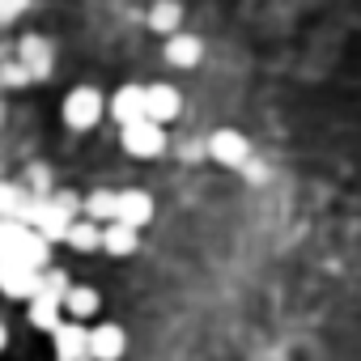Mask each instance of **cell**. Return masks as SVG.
Returning a JSON list of instances; mask_svg holds the SVG:
<instances>
[{"label": "cell", "mask_w": 361, "mask_h": 361, "mask_svg": "<svg viewBox=\"0 0 361 361\" xmlns=\"http://www.w3.org/2000/svg\"><path fill=\"white\" fill-rule=\"evenodd\" d=\"M90 353H94V361H123V353H128L123 323H94L90 327Z\"/></svg>", "instance_id": "9"}, {"label": "cell", "mask_w": 361, "mask_h": 361, "mask_svg": "<svg viewBox=\"0 0 361 361\" xmlns=\"http://www.w3.org/2000/svg\"><path fill=\"white\" fill-rule=\"evenodd\" d=\"M106 111H111V98H102L98 85H73L60 102V119L68 132H94Z\"/></svg>", "instance_id": "2"}, {"label": "cell", "mask_w": 361, "mask_h": 361, "mask_svg": "<svg viewBox=\"0 0 361 361\" xmlns=\"http://www.w3.org/2000/svg\"><path fill=\"white\" fill-rule=\"evenodd\" d=\"M39 281H43L39 268H26V264H18V259H0V293H5V298L30 302L35 289H39Z\"/></svg>", "instance_id": "6"}, {"label": "cell", "mask_w": 361, "mask_h": 361, "mask_svg": "<svg viewBox=\"0 0 361 361\" xmlns=\"http://www.w3.org/2000/svg\"><path fill=\"white\" fill-rule=\"evenodd\" d=\"M64 247H68V251H77V255H94V251H102V221H94V217H85V213H81V217L68 226Z\"/></svg>", "instance_id": "13"}, {"label": "cell", "mask_w": 361, "mask_h": 361, "mask_svg": "<svg viewBox=\"0 0 361 361\" xmlns=\"http://www.w3.org/2000/svg\"><path fill=\"white\" fill-rule=\"evenodd\" d=\"M26 9H30V0H0V26L13 22V18H22Z\"/></svg>", "instance_id": "18"}, {"label": "cell", "mask_w": 361, "mask_h": 361, "mask_svg": "<svg viewBox=\"0 0 361 361\" xmlns=\"http://www.w3.org/2000/svg\"><path fill=\"white\" fill-rule=\"evenodd\" d=\"M26 204H30V192L13 178H0V217H22Z\"/></svg>", "instance_id": "17"}, {"label": "cell", "mask_w": 361, "mask_h": 361, "mask_svg": "<svg viewBox=\"0 0 361 361\" xmlns=\"http://www.w3.org/2000/svg\"><path fill=\"white\" fill-rule=\"evenodd\" d=\"M111 119L123 128V123H136V119H149V98H145V85L140 81H128L111 94Z\"/></svg>", "instance_id": "8"}, {"label": "cell", "mask_w": 361, "mask_h": 361, "mask_svg": "<svg viewBox=\"0 0 361 361\" xmlns=\"http://www.w3.org/2000/svg\"><path fill=\"white\" fill-rule=\"evenodd\" d=\"M68 272L64 268H43V281H39V289H35V298L26 302V319H30V327H39V331H56V323H60V310H64V298H68Z\"/></svg>", "instance_id": "1"}, {"label": "cell", "mask_w": 361, "mask_h": 361, "mask_svg": "<svg viewBox=\"0 0 361 361\" xmlns=\"http://www.w3.org/2000/svg\"><path fill=\"white\" fill-rule=\"evenodd\" d=\"M119 145H123L128 157H136V161H153V157L166 153V123H157V119L123 123V128H119Z\"/></svg>", "instance_id": "3"}, {"label": "cell", "mask_w": 361, "mask_h": 361, "mask_svg": "<svg viewBox=\"0 0 361 361\" xmlns=\"http://www.w3.org/2000/svg\"><path fill=\"white\" fill-rule=\"evenodd\" d=\"M161 60H166L170 68H200V60H204V39H200V35H188V30H174V35H166Z\"/></svg>", "instance_id": "7"}, {"label": "cell", "mask_w": 361, "mask_h": 361, "mask_svg": "<svg viewBox=\"0 0 361 361\" xmlns=\"http://www.w3.org/2000/svg\"><path fill=\"white\" fill-rule=\"evenodd\" d=\"M145 98H149V119H157V123H174L183 115V94H178V85H170V81H149Z\"/></svg>", "instance_id": "10"}, {"label": "cell", "mask_w": 361, "mask_h": 361, "mask_svg": "<svg viewBox=\"0 0 361 361\" xmlns=\"http://www.w3.org/2000/svg\"><path fill=\"white\" fill-rule=\"evenodd\" d=\"M153 217H157V204L145 188H123L119 192V217L115 221H128V226L145 230V226H153Z\"/></svg>", "instance_id": "11"}, {"label": "cell", "mask_w": 361, "mask_h": 361, "mask_svg": "<svg viewBox=\"0 0 361 361\" xmlns=\"http://www.w3.org/2000/svg\"><path fill=\"white\" fill-rule=\"evenodd\" d=\"M102 251L115 255V259H128L140 251V230L128 226V221H106L102 226Z\"/></svg>", "instance_id": "12"}, {"label": "cell", "mask_w": 361, "mask_h": 361, "mask_svg": "<svg viewBox=\"0 0 361 361\" xmlns=\"http://www.w3.org/2000/svg\"><path fill=\"white\" fill-rule=\"evenodd\" d=\"M64 310H68V319H81V323H90L98 310H102V293L94 289V285H68V298H64Z\"/></svg>", "instance_id": "14"}, {"label": "cell", "mask_w": 361, "mask_h": 361, "mask_svg": "<svg viewBox=\"0 0 361 361\" xmlns=\"http://www.w3.org/2000/svg\"><path fill=\"white\" fill-rule=\"evenodd\" d=\"M149 30L161 35V39L183 30V5H178V0H153L149 5Z\"/></svg>", "instance_id": "15"}, {"label": "cell", "mask_w": 361, "mask_h": 361, "mask_svg": "<svg viewBox=\"0 0 361 361\" xmlns=\"http://www.w3.org/2000/svg\"><path fill=\"white\" fill-rule=\"evenodd\" d=\"M85 217H94V221H115L119 217V192H111V188H94L90 196H85Z\"/></svg>", "instance_id": "16"}, {"label": "cell", "mask_w": 361, "mask_h": 361, "mask_svg": "<svg viewBox=\"0 0 361 361\" xmlns=\"http://www.w3.org/2000/svg\"><path fill=\"white\" fill-rule=\"evenodd\" d=\"M18 64L26 68L30 81H47L56 73V43L47 35H22L18 43Z\"/></svg>", "instance_id": "4"}, {"label": "cell", "mask_w": 361, "mask_h": 361, "mask_svg": "<svg viewBox=\"0 0 361 361\" xmlns=\"http://www.w3.org/2000/svg\"><path fill=\"white\" fill-rule=\"evenodd\" d=\"M5 344H9V331H5V323H0V353H5Z\"/></svg>", "instance_id": "20"}, {"label": "cell", "mask_w": 361, "mask_h": 361, "mask_svg": "<svg viewBox=\"0 0 361 361\" xmlns=\"http://www.w3.org/2000/svg\"><path fill=\"white\" fill-rule=\"evenodd\" d=\"M209 157L226 170H243L251 161V140L238 132V128H217L209 136Z\"/></svg>", "instance_id": "5"}, {"label": "cell", "mask_w": 361, "mask_h": 361, "mask_svg": "<svg viewBox=\"0 0 361 361\" xmlns=\"http://www.w3.org/2000/svg\"><path fill=\"white\" fill-rule=\"evenodd\" d=\"M56 361H94V353L85 348V353H56Z\"/></svg>", "instance_id": "19"}]
</instances>
